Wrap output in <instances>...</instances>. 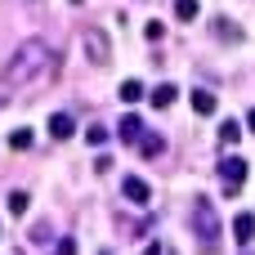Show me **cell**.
<instances>
[{
    "label": "cell",
    "instance_id": "6da1fadb",
    "mask_svg": "<svg viewBox=\"0 0 255 255\" xmlns=\"http://www.w3.org/2000/svg\"><path fill=\"white\" fill-rule=\"evenodd\" d=\"M45 67H49V45H45V40H22V45L13 49V58L4 63V81H9V85H22V81L40 76Z\"/></svg>",
    "mask_w": 255,
    "mask_h": 255
},
{
    "label": "cell",
    "instance_id": "7a4b0ae2",
    "mask_svg": "<svg viewBox=\"0 0 255 255\" xmlns=\"http://www.w3.org/2000/svg\"><path fill=\"white\" fill-rule=\"evenodd\" d=\"M193 233H197V242H202V251L215 255V247H220V215H215V206H197L193 211Z\"/></svg>",
    "mask_w": 255,
    "mask_h": 255
},
{
    "label": "cell",
    "instance_id": "3957f363",
    "mask_svg": "<svg viewBox=\"0 0 255 255\" xmlns=\"http://www.w3.org/2000/svg\"><path fill=\"white\" fill-rule=\"evenodd\" d=\"M220 179H224L229 193H238V188L247 184V161H242V157H224V161H220Z\"/></svg>",
    "mask_w": 255,
    "mask_h": 255
},
{
    "label": "cell",
    "instance_id": "277c9868",
    "mask_svg": "<svg viewBox=\"0 0 255 255\" xmlns=\"http://www.w3.org/2000/svg\"><path fill=\"white\" fill-rule=\"evenodd\" d=\"M117 134H121V143H130V148H134V143H143L148 126H143L134 112H126V117H121V126H117Z\"/></svg>",
    "mask_w": 255,
    "mask_h": 255
},
{
    "label": "cell",
    "instance_id": "5b68a950",
    "mask_svg": "<svg viewBox=\"0 0 255 255\" xmlns=\"http://www.w3.org/2000/svg\"><path fill=\"white\" fill-rule=\"evenodd\" d=\"M126 197L134 202V206H148V197H152V188H148V179H139V175H126Z\"/></svg>",
    "mask_w": 255,
    "mask_h": 255
},
{
    "label": "cell",
    "instance_id": "8992f818",
    "mask_svg": "<svg viewBox=\"0 0 255 255\" xmlns=\"http://www.w3.org/2000/svg\"><path fill=\"white\" fill-rule=\"evenodd\" d=\"M49 134L63 143V139H72V134H76V121H72L67 112H54V117H49Z\"/></svg>",
    "mask_w": 255,
    "mask_h": 255
},
{
    "label": "cell",
    "instance_id": "52a82bcc",
    "mask_svg": "<svg viewBox=\"0 0 255 255\" xmlns=\"http://www.w3.org/2000/svg\"><path fill=\"white\" fill-rule=\"evenodd\" d=\"M233 238H238V247H247V242L255 238V215L251 211H242V215L233 220Z\"/></svg>",
    "mask_w": 255,
    "mask_h": 255
},
{
    "label": "cell",
    "instance_id": "ba28073f",
    "mask_svg": "<svg viewBox=\"0 0 255 255\" xmlns=\"http://www.w3.org/2000/svg\"><path fill=\"white\" fill-rule=\"evenodd\" d=\"M175 99H179V90H175V85H170V81H166V85H157V90H152V94H148V103H152V108H170V103H175Z\"/></svg>",
    "mask_w": 255,
    "mask_h": 255
},
{
    "label": "cell",
    "instance_id": "9c48e42d",
    "mask_svg": "<svg viewBox=\"0 0 255 255\" xmlns=\"http://www.w3.org/2000/svg\"><path fill=\"white\" fill-rule=\"evenodd\" d=\"M193 112L211 117V112H215V94H211V90H193Z\"/></svg>",
    "mask_w": 255,
    "mask_h": 255
},
{
    "label": "cell",
    "instance_id": "30bf717a",
    "mask_svg": "<svg viewBox=\"0 0 255 255\" xmlns=\"http://www.w3.org/2000/svg\"><path fill=\"white\" fill-rule=\"evenodd\" d=\"M85 45H90V54H94V63H108V40H103L99 31H90V36H85Z\"/></svg>",
    "mask_w": 255,
    "mask_h": 255
},
{
    "label": "cell",
    "instance_id": "8fae6325",
    "mask_svg": "<svg viewBox=\"0 0 255 255\" xmlns=\"http://www.w3.org/2000/svg\"><path fill=\"white\" fill-rule=\"evenodd\" d=\"M161 148H166V139H161L157 130H148V134H143V143H139V152H143V157H157Z\"/></svg>",
    "mask_w": 255,
    "mask_h": 255
},
{
    "label": "cell",
    "instance_id": "7c38bea8",
    "mask_svg": "<svg viewBox=\"0 0 255 255\" xmlns=\"http://www.w3.org/2000/svg\"><path fill=\"white\" fill-rule=\"evenodd\" d=\"M117 94H121V99H126V103H139V99H143V94H148V90H143V85H139V81H121V90H117Z\"/></svg>",
    "mask_w": 255,
    "mask_h": 255
},
{
    "label": "cell",
    "instance_id": "4fadbf2b",
    "mask_svg": "<svg viewBox=\"0 0 255 255\" xmlns=\"http://www.w3.org/2000/svg\"><path fill=\"white\" fill-rule=\"evenodd\" d=\"M175 18L179 22H193L197 18V0H175Z\"/></svg>",
    "mask_w": 255,
    "mask_h": 255
},
{
    "label": "cell",
    "instance_id": "5bb4252c",
    "mask_svg": "<svg viewBox=\"0 0 255 255\" xmlns=\"http://www.w3.org/2000/svg\"><path fill=\"white\" fill-rule=\"evenodd\" d=\"M220 139H224V143H238V139H242V126H238V121H220Z\"/></svg>",
    "mask_w": 255,
    "mask_h": 255
},
{
    "label": "cell",
    "instance_id": "9a60e30c",
    "mask_svg": "<svg viewBox=\"0 0 255 255\" xmlns=\"http://www.w3.org/2000/svg\"><path fill=\"white\" fill-rule=\"evenodd\" d=\"M9 148H13V152L31 148V130H13V134H9Z\"/></svg>",
    "mask_w": 255,
    "mask_h": 255
},
{
    "label": "cell",
    "instance_id": "2e32d148",
    "mask_svg": "<svg viewBox=\"0 0 255 255\" xmlns=\"http://www.w3.org/2000/svg\"><path fill=\"white\" fill-rule=\"evenodd\" d=\"M85 143H90V148H103V143H108V130H103V126H90V130H85Z\"/></svg>",
    "mask_w": 255,
    "mask_h": 255
},
{
    "label": "cell",
    "instance_id": "e0dca14e",
    "mask_svg": "<svg viewBox=\"0 0 255 255\" xmlns=\"http://www.w3.org/2000/svg\"><path fill=\"white\" fill-rule=\"evenodd\" d=\"M27 202H31V197H27L22 188H18V193H9V211H13V215H27Z\"/></svg>",
    "mask_w": 255,
    "mask_h": 255
},
{
    "label": "cell",
    "instance_id": "ac0fdd59",
    "mask_svg": "<svg viewBox=\"0 0 255 255\" xmlns=\"http://www.w3.org/2000/svg\"><path fill=\"white\" fill-rule=\"evenodd\" d=\"M143 36H148V40H161V36H166V22H157V18H152V22L143 27Z\"/></svg>",
    "mask_w": 255,
    "mask_h": 255
},
{
    "label": "cell",
    "instance_id": "d6986e66",
    "mask_svg": "<svg viewBox=\"0 0 255 255\" xmlns=\"http://www.w3.org/2000/svg\"><path fill=\"white\" fill-rule=\"evenodd\" d=\"M49 255H76V242H72V238H63V242H58Z\"/></svg>",
    "mask_w": 255,
    "mask_h": 255
},
{
    "label": "cell",
    "instance_id": "ffe728a7",
    "mask_svg": "<svg viewBox=\"0 0 255 255\" xmlns=\"http://www.w3.org/2000/svg\"><path fill=\"white\" fill-rule=\"evenodd\" d=\"M247 130H251V134H255V108H251V117H247Z\"/></svg>",
    "mask_w": 255,
    "mask_h": 255
},
{
    "label": "cell",
    "instance_id": "44dd1931",
    "mask_svg": "<svg viewBox=\"0 0 255 255\" xmlns=\"http://www.w3.org/2000/svg\"><path fill=\"white\" fill-rule=\"evenodd\" d=\"M143 255H161V247H157V242H152V247H148V251H143Z\"/></svg>",
    "mask_w": 255,
    "mask_h": 255
},
{
    "label": "cell",
    "instance_id": "7402d4cb",
    "mask_svg": "<svg viewBox=\"0 0 255 255\" xmlns=\"http://www.w3.org/2000/svg\"><path fill=\"white\" fill-rule=\"evenodd\" d=\"M99 255H112V251H99Z\"/></svg>",
    "mask_w": 255,
    "mask_h": 255
}]
</instances>
